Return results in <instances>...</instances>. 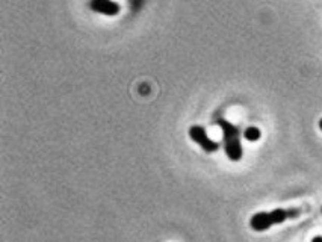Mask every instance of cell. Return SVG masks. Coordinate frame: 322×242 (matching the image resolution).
<instances>
[{"mask_svg": "<svg viewBox=\"0 0 322 242\" xmlns=\"http://www.w3.org/2000/svg\"><path fill=\"white\" fill-rule=\"evenodd\" d=\"M89 6L94 12L103 15H117L120 12V5L112 0H91Z\"/></svg>", "mask_w": 322, "mask_h": 242, "instance_id": "4", "label": "cell"}, {"mask_svg": "<svg viewBox=\"0 0 322 242\" xmlns=\"http://www.w3.org/2000/svg\"><path fill=\"white\" fill-rule=\"evenodd\" d=\"M298 213H300L298 210H284V209H274L271 212H259L251 216L250 226L256 232H263L276 224L284 223L287 218L296 216Z\"/></svg>", "mask_w": 322, "mask_h": 242, "instance_id": "2", "label": "cell"}, {"mask_svg": "<svg viewBox=\"0 0 322 242\" xmlns=\"http://www.w3.org/2000/svg\"><path fill=\"white\" fill-rule=\"evenodd\" d=\"M216 123L222 129V136H224V150H226L227 158L233 162L241 161L243 150H242V145L239 141V135H241L239 129L224 118H219Z\"/></svg>", "mask_w": 322, "mask_h": 242, "instance_id": "1", "label": "cell"}, {"mask_svg": "<svg viewBox=\"0 0 322 242\" xmlns=\"http://www.w3.org/2000/svg\"><path fill=\"white\" fill-rule=\"evenodd\" d=\"M260 130L257 129V127H254V126H251V127H246L245 129V132H243V138L246 139V141H250V142H256V141H259L260 139Z\"/></svg>", "mask_w": 322, "mask_h": 242, "instance_id": "5", "label": "cell"}, {"mask_svg": "<svg viewBox=\"0 0 322 242\" xmlns=\"http://www.w3.org/2000/svg\"><path fill=\"white\" fill-rule=\"evenodd\" d=\"M319 127H321V130H322V118L319 120Z\"/></svg>", "mask_w": 322, "mask_h": 242, "instance_id": "7", "label": "cell"}, {"mask_svg": "<svg viewBox=\"0 0 322 242\" xmlns=\"http://www.w3.org/2000/svg\"><path fill=\"white\" fill-rule=\"evenodd\" d=\"M312 242H322V236H315V238L312 239Z\"/></svg>", "mask_w": 322, "mask_h": 242, "instance_id": "6", "label": "cell"}, {"mask_svg": "<svg viewBox=\"0 0 322 242\" xmlns=\"http://www.w3.org/2000/svg\"><path fill=\"white\" fill-rule=\"evenodd\" d=\"M189 136H191V139H192L194 142H197V144L200 145V147H201L204 152H207V153H213V152H216V150L219 149V144L215 142V141H212V139L207 136L204 127H201V126H192V127L189 129Z\"/></svg>", "mask_w": 322, "mask_h": 242, "instance_id": "3", "label": "cell"}]
</instances>
